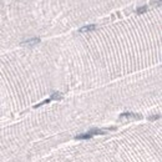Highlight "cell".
Masks as SVG:
<instances>
[{"mask_svg": "<svg viewBox=\"0 0 162 162\" xmlns=\"http://www.w3.org/2000/svg\"><path fill=\"white\" fill-rule=\"evenodd\" d=\"M107 131L106 130H101V129H92L90 130L89 132L86 134H81V135H77L76 138L77 140H86V138H91L94 136H97V135H106Z\"/></svg>", "mask_w": 162, "mask_h": 162, "instance_id": "cell-1", "label": "cell"}, {"mask_svg": "<svg viewBox=\"0 0 162 162\" xmlns=\"http://www.w3.org/2000/svg\"><path fill=\"white\" fill-rule=\"evenodd\" d=\"M40 43V39L39 38H33V39H29V40H25L21 43V45H26V46H34L36 44Z\"/></svg>", "mask_w": 162, "mask_h": 162, "instance_id": "cell-2", "label": "cell"}, {"mask_svg": "<svg viewBox=\"0 0 162 162\" xmlns=\"http://www.w3.org/2000/svg\"><path fill=\"white\" fill-rule=\"evenodd\" d=\"M96 25H87V26H84V28L80 29V33H87V31H91V30H95Z\"/></svg>", "mask_w": 162, "mask_h": 162, "instance_id": "cell-3", "label": "cell"}, {"mask_svg": "<svg viewBox=\"0 0 162 162\" xmlns=\"http://www.w3.org/2000/svg\"><path fill=\"white\" fill-rule=\"evenodd\" d=\"M143 11H146V6H143V8H141V9L137 10V14H142Z\"/></svg>", "mask_w": 162, "mask_h": 162, "instance_id": "cell-4", "label": "cell"}]
</instances>
